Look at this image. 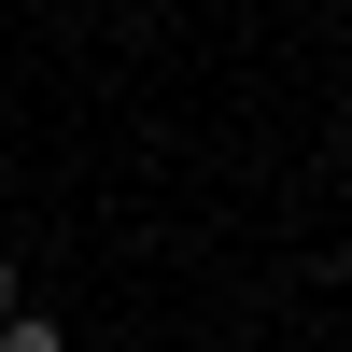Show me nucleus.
<instances>
[{"mask_svg": "<svg viewBox=\"0 0 352 352\" xmlns=\"http://www.w3.org/2000/svg\"><path fill=\"white\" fill-rule=\"evenodd\" d=\"M0 310H14V268H0Z\"/></svg>", "mask_w": 352, "mask_h": 352, "instance_id": "obj_2", "label": "nucleus"}, {"mask_svg": "<svg viewBox=\"0 0 352 352\" xmlns=\"http://www.w3.org/2000/svg\"><path fill=\"white\" fill-rule=\"evenodd\" d=\"M0 352H71L56 324H28V310H0Z\"/></svg>", "mask_w": 352, "mask_h": 352, "instance_id": "obj_1", "label": "nucleus"}]
</instances>
